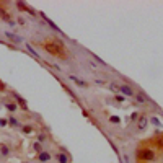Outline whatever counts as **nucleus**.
I'll use <instances>...</instances> for the list:
<instances>
[{"label": "nucleus", "mask_w": 163, "mask_h": 163, "mask_svg": "<svg viewBox=\"0 0 163 163\" xmlns=\"http://www.w3.org/2000/svg\"><path fill=\"white\" fill-rule=\"evenodd\" d=\"M70 80H74L77 85H80V87H83V88H87L88 87V83L87 82H83V80H80V78H77V77H74V75H70Z\"/></svg>", "instance_id": "obj_9"}, {"label": "nucleus", "mask_w": 163, "mask_h": 163, "mask_svg": "<svg viewBox=\"0 0 163 163\" xmlns=\"http://www.w3.org/2000/svg\"><path fill=\"white\" fill-rule=\"evenodd\" d=\"M57 160H59V163H67L69 162V158H67L65 153H59V155H57Z\"/></svg>", "instance_id": "obj_14"}, {"label": "nucleus", "mask_w": 163, "mask_h": 163, "mask_svg": "<svg viewBox=\"0 0 163 163\" xmlns=\"http://www.w3.org/2000/svg\"><path fill=\"white\" fill-rule=\"evenodd\" d=\"M33 149H34L36 153H41V152H43V145H41V142H34V144H33Z\"/></svg>", "instance_id": "obj_13"}, {"label": "nucleus", "mask_w": 163, "mask_h": 163, "mask_svg": "<svg viewBox=\"0 0 163 163\" xmlns=\"http://www.w3.org/2000/svg\"><path fill=\"white\" fill-rule=\"evenodd\" d=\"M5 88V83H4V82H0V90H4Z\"/></svg>", "instance_id": "obj_24"}, {"label": "nucleus", "mask_w": 163, "mask_h": 163, "mask_svg": "<svg viewBox=\"0 0 163 163\" xmlns=\"http://www.w3.org/2000/svg\"><path fill=\"white\" fill-rule=\"evenodd\" d=\"M109 122H113V124H119V117L111 116V117H109Z\"/></svg>", "instance_id": "obj_19"}, {"label": "nucleus", "mask_w": 163, "mask_h": 163, "mask_svg": "<svg viewBox=\"0 0 163 163\" xmlns=\"http://www.w3.org/2000/svg\"><path fill=\"white\" fill-rule=\"evenodd\" d=\"M145 126H147V117L145 116H140V119H139V129H140V131H144V129H145Z\"/></svg>", "instance_id": "obj_10"}, {"label": "nucleus", "mask_w": 163, "mask_h": 163, "mask_svg": "<svg viewBox=\"0 0 163 163\" xmlns=\"http://www.w3.org/2000/svg\"><path fill=\"white\" fill-rule=\"evenodd\" d=\"M8 124L13 126V127H16V126H18V119H16V117H13V116H10V117H8Z\"/></svg>", "instance_id": "obj_16"}, {"label": "nucleus", "mask_w": 163, "mask_h": 163, "mask_svg": "<svg viewBox=\"0 0 163 163\" xmlns=\"http://www.w3.org/2000/svg\"><path fill=\"white\" fill-rule=\"evenodd\" d=\"M158 144H160V145H162V147H163V137H160V140H158Z\"/></svg>", "instance_id": "obj_25"}, {"label": "nucleus", "mask_w": 163, "mask_h": 163, "mask_svg": "<svg viewBox=\"0 0 163 163\" xmlns=\"http://www.w3.org/2000/svg\"><path fill=\"white\" fill-rule=\"evenodd\" d=\"M43 47H44V51H47L49 54L59 57V59H67V52H65V47L60 39H57V38L46 39L43 43Z\"/></svg>", "instance_id": "obj_1"}, {"label": "nucleus", "mask_w": 163, "mask_h": 163, "mask_svg": "<svg viewBox=\"0 0 163 163\" xmlns=\"http://www.w3.org/2000/svg\"><path fill=\"white\" fill-rule=\"evenodd\" d=\"M116 99H117V101H124V96H121V95H117V96H116Z\"/></svg>", "instance_id": "obj_22"}, {"label": "nucleus", "mask_w": 163, "mask_h": 163, "mask_svg": "<svg viewBox=\"0 0 163 163\" xmlns=\"http://www.w3.org/2000/svg\"><path fill=\"white\" fill-rule=\"evenodd\" d=\"M109 88H111V92H114V93H119L121 92V87L117 85V83H111Z\"/></svg>", "instance_id": "obj_17"}, {"label": "nucleus", "mask_w": 163, "mask_h": 163, "mask_svg": "<svg viewBox=\"0 0 163 163\" xmlns=\"http://www.w3.org/2000/svg\"><path fill=\"white\" fill-rule=\"evenodd\" d=\"M121 93L126 95V96H134V90H132L129 85H122V87H121Z\"/></svg>", "instance_id": "obj_7"}, {"label": "nucleus", "mask_w": 163, "mask_h": 163, "mask_svg": "<svg viewBox=\"0 0 163 163\" xmlns=\"http://www.w3.org/2000/svg\"><path fill=\"white\" fill-rule=\"evenodd\" d=\"M7 124H8V121H7V119H0V127H5Z\"/></svg>", "instance_id": "obj_20"}, {"label": "nucleus", "mask_w": 163, "mask_h": 163, "mask_svg": "<svg viewBox=\"0 0 163 163\" xmlns=\"http://www.w3.org/2000/svg\"><path fill=\"white\" fill-rule=\"evenodd\" d=\"M13 98L16 99V101H18V104H20V106H21L23 109H26V111H28V104H26V101H25V99H23L20 95H18V93H13Z\"/></svg>", "instance_id": "obj_6"}, {"label": "nucleus", "mask_w": 163, "mask_h": 163, "mask_svg": "<svg viewBox=\"0 0 163 163\" xmlns=\"http://www.w3.org/2000/svg\"><path fill=\"white\" fill-rule=\"evenodd\" d=\"M150 121H152V124H155V126H160V121L157 119V117H152V119H150Z\"/></svg>", "instance_id": "obj_21"}, {"label": "nucleus", "mask_w": 163, "mask_h": 163, "mask_svg": "<svg viewBox=\"0 0 163 163\" xmlns=\"http://www.w3.org/2000/svg\"><path fill=\"white\" fill-rule=\"evenodd\" d=\"M21 131H23V134H31V132H33V127H31V126H23Z\"/></svg>", "instance_id": "obj_18"}, {"label": "nucleus", "mask_w": 163, "mask_h": 163, "mask_svg": "<svg viewBox=\"0 0 163 163\" xmlns=\"http://www.w3.org/2000/svg\"><path fill=\"white\" fill-rule=\"evenodd\" d=\"M41 140H44V134H41V135L38 137V142H41Z\"/></svg>", "instance_id": "obj_23"}, {"label": "nucleus", "mask_w": 163, "mask_h": 163, "mask_svg": "<svg viewBox=\"0 0 163 163\" xmlns=\"http://www.w3.org/2000/svg\"><path fill=\"white\" fill-rule=\"evenodd\" d=\"M7 36L13 41V43H21V38H20V36H15V34H11V33H7Z\"/></svg>", "instance_id": "obj_15"}, {"label": "nucleus", "mask_w": 163, "mask_h": 163, "mask_svg": "<svg viewBox=\"0 0 163 163\" xmlns=\"http://www.w3.org/2000/svg\"><path fill=\"white\" fill-rule=\"evenodd\" d=\"M36 157H38L39 162H43V163H46V162H49V160H51V155L47 152H41V153H38Z\"/></svg>", "instance_id": "obj_8"}, {"label": "nucleus", "mask_w": 163, "mask_h": 163, "mask_svg": "<svg viewBox=\"0 0 163 163\" xmlns=\"http://www.w3.org/2000/svg\"><path fill=\"white\" fill-rule=\"evenodd\" d=\"M135 99H137L139 103H145V101H149V98H147L144 93H137V95H135Z\"/></svg>", "instance_id": "obj_11"}, {"label": "nucleus", "mask_w": 163, "mask_h": 163, "mask_svg": "<svg viewBox=\"0 0 163 163\" xmlns=\"http://www.w3.org/2000/svg\"><path fill=\"white\" fill-rule=\"evenodd\" d=\"M137 157H139V160H147V162H149V160L155 158V153H153L150 149H139Z\"/></svg>", "instance_id": "obj_2"}, {"label": "nucleus", "mask_w": 163, "mask_h": 163, "mask_svg": "<svg viewBox=\"0 0 163 163\" xmlns=\"http://www.w3.org/2000/svg\"><path fill=\"white\" fill-rule=\"evenodd\" d=\"M5 108H7L10 113H15V111H16V108H18V104L16 103H5Z\"/></svg>", "instance_id": "obj_12"}, {"label": "nucleus", "mask_w": 163, "mask_h": 163, "mask_svg": "<svg viewBox=\"0 0 163 163\" xmlns=\"http://www.w3.org/2000/svg\"><path fill=\"white\" fill-rule=\"evenodd\" d=\"M39 15H41V16H43V20H44V21H46L47 25H49L51 28H52V29H56V31H60V29H59V26H57V25H56V23H54V21H51L49 18L46 16V13H43V11H39Z\"/></svg>", "instance_id": "obj_3"}, {"label": "nucleus", "mask_w": 163, "mask_h": 163, "mask_svg": "<svg viewBox=\"0 0 163 163\" xmlns=\"http://www.w3.org/2000/svg\"><path fill=\"white\" fill-rule=\"evenodd\" d=\"M0 155L2 157H10V147L7 145V144H0Z\"/></svg>", "instance_id": "obj_5"}, {"label": "nucleus", "mask_w": 163, "mask_h": 163, "mask_svg": "<svg viewBox=\"0 0 163 163\" xmlns=\"http://www.w3.org/2000/svg\"><path fill=\"white\" fill-rule=\"evenodd\" d=\"M0 18L5 20V21H11V20H10V13L4 8V4H0Z\"/></svg>", "instance_id": "obj_4"}]
</instances>
